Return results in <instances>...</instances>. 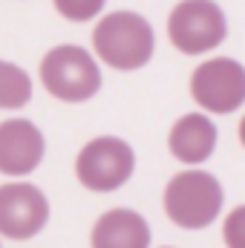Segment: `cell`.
Returning a JSON list of instances; mask_svg holds the SVG:
<instances>
[{"label": "cell", "instance_id": "obj_1", "mask_svg": "<svg viewBox=\"0 0 245 248\" xmlns=\"http://www.w3.org/2000/svg\"><path fill=\"white\" fill-rule=\"evenodd\" d=\"M92 49L101 58V63L119 69V72H133L141 69L153 58L156 49V35L147 17L138 12H110L101 17L92 29Z\"/></svg>", "mask_w": 245, "mask_h": 248}, {"label": "cell", "instance_id": "obj_2", "mask_svg": "<svg viewBox=\"0 0 245 248\" xmlns=\"http://www.w3.org/2000/svg\"><path fill=\"white\" fill-rule=\"evenodd\" d=\"M222 202H225V190L219 185V179L205 173V170L176 173L168 182L165 196H162L168 219L184 231L208 228L219 217Z\"/></svg>", "mask_w": 245, "mask_h": 248}, {"label": "cell", "instance_id": "obj_3", "mask_svg": "<svg viewBox=\"0 0 245 248\" xmlns=\"http://www.w3.org/2000/svg\"><path fill=\"white\" fill-rule=\"evenodd\" d=\"M41 81L49 95L66 104L90 101L101 90V69L95 58L75 44L52 46L41 61Z\"/></svg>", "mask_w": 245, "mask_h": 248}, {"label": "cell", "instance_id": "obj_4", "mask_svg": "<svg viewBox=\"0 0 245 248\" xmlns=\"http://www.w3.org/2000/svg\"><path fill=\"white\" fill-rule=\"evenodd\" d=\"M228 35V20L214 0H182L168 17V38L184 55H205Z\"/></svg>", "mask_w": 245, "mask_h": 248}, {"label": "cell", "instance_id": "obj_5", "mask_svg": "<svg viewBox=\"0 0 245 248\" xmlns=\"http://www.w3.org/2000/svg\"><path fill=\"white\" fill-rule=\"evenodd\" d=\"M136 153L133 147L116 136H98L87 141L75 159L78 182L92 193H113L133 176Z\"/></svg>", "mask_w": 245, "mask_h": 248}, {"label": "cell", "instance_id": "obj_6", "mask_svg": "<svg viewBox=\"0 0 245 248\" xmlns=\"http://www.w3.org/2000/svg\"><path fill=\"white\" fill-rule=\"evenodd\" d=\"M190 95L208 113H234L245 104V66L234 58H211L190 75Z\"/></svg>", "mask_w": 245, "mask_h": 248}, {"label": "cell", "instance_id": "obj_7", "mask_svg": "<svg viewBox=\"0 0 245 248\" xmlns=\"http://www.w3.org/2000/svg\"><path fill=\"white\" fill-rule=\"evenodd\" d=\"M49 222V202L44 190L29 182L0 185V237L32 240Z\"/></svg>", "mask_w": 245, "mask_h": 248}, {"label": "cell", "instance_id": "obj_8", "mask_svg": "<svg viewBox=\"0 0 245 248\" xmlns=\"http://www.w3.org/2000/svg\"><path fill=\"white\" fill-rule=\"evenodd\" d=\"M46 153V139L38 124L29 119H9L0 124V173L3 176H29L38 170Z\"/></svg>", "mask_w": 245, "mask_h": 248}, {"label": "cell", "instance_id": "obj_9", "mask_svg": "<svg viewBox=\"0 0 245 248\" xmlns=\"http://www.w3.org/2000/svg\"><path fill=\"white\" fill-rule=\"evenodd\" d=\"M92 248H150V225L133 208H113L101 214L90 234Z\"/></svg>", "mask_w": 245, "mask_h": 248}, {"label": "cell", "instance_id": "obj_10", "mask_svg": "<svg viewBox=\"0 0 245 248\" xmlns=\"http://www.w3.org/2000/svg\"><path fill=\"white\" fill-rule=\"evenodd\" d=\"M168 147L173 159L184 165H202L216 150V124L205 113H187L173 124L168 136Z\"/></svg>", "mask_w": 245, "mask_h": 248}, {"label": "cell", "instance_id": "obj_11", "mask_svg": "<svg viewBox=\"0 0 245 248\" xmlns=\"http://www.w3.org/2000/svg\"><path fill=\"white\" fill-rule=\"evenodd\" d=\"M32 98V78L12 61H0V110H20Z\"/></svg>", "mask_w": 245, "mask_h": 248}, {"label": "cell", "instance_id": "obj_12", "mask_svg": "<svg viewBox=\"0 0 245 248\" xmlns=\"http://www.w3.org/2000/svg\"><path fill=\"white\" fill-rule=\"evenodd\" d=\"M52 3L61 17L72 20V23H84V20H92L95 15H101L107 0H52Z\"/></svg>", "mask_w": 245, "mask_h": 248}, {"label": "cell", "instance_id": "obj_13", "mask_svg": "<svg viewBox=\"0 0 245 248\" xmlns=\"http://www.w3.org/2000/svg\"><path fill=\"white\" fill-rule=\"evenodd\" d=\"M222 240L228 248H245V205H237L222 222Z\"/></svg>", "mask_w": 245, "mask_h": 248}, {"label": "cell", "instance_id": "obj_14", "mask_svg": "<svg viewBox=\"0 0 245 248\" xmlns=\"http://www.w3.org/2000/svg\"><path fill=\"white\" fill-rule=\"evenodd\" d=\"M240 141H243V147H245V116H243V122H240Z\"/></svg>", "mask_w": 245, "mask_h": 248}, {"label": "cell", "instance_id": "obj_15", "mask_svg": "<svg viewBox=\"0 0 245 248\" xmlns=\"http://www.w3.org/2000/svg\"><path fill=\"white\" fill-rule=\"evenodd\" d=\"M168 248H170V246H168Z\"/></svg>", "mask_w": 245, "mask_h": 248}]
</instances>
